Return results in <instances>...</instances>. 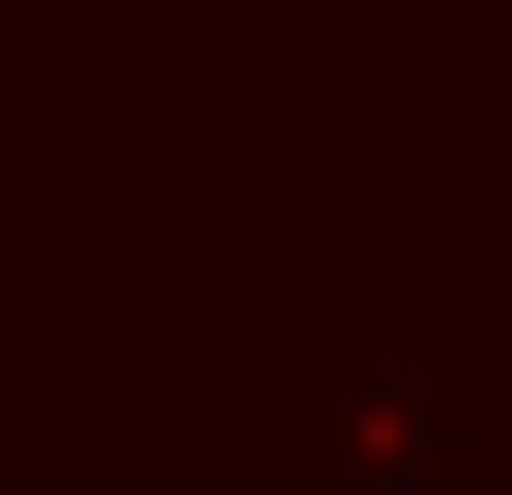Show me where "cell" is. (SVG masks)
<instances>
[{
	"mask_svg": "<svg viewBox=\"0 0 512 495\" xmlns=\"http://www.w3.org/2000/svg\"><path fill=\"white\" fill-rule=\"evenodd\" d=\"M298 495H496V429H413L397 380H298Z\"/></svg>",
	"mask_w": 512,
	"mask_h": 495,
	"instance_id": "obj_1",
	"label": "cell"
}]
</instances>
